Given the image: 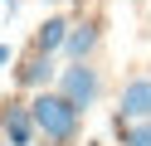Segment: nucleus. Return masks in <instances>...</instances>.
<instances>
[{"label":"nucleus","instance_id":"obj_3","mask_svg":"<svg viewBox=\"0 0 151 146\" xmlns=\"http://www.w3.org/2000/svg\"><path fill=\"white\" fill-rule=\"evenodd\" d=\"M0 132H5V141H10V146H34L39 127H34V112H29V107L10 102L5 112H0Z\"/></svg>","mask_w":151,"mask_h":146},{"label":"nucleus","instance_id":"obj_2","mask_svg":"<svg viewBox=\"0 0 151 146\" xmlns=\"http://www.w3.org/2000/svg\"><path fill=\"white\" fill-rule=\"evenodd\" d=\"M59 93L68 97L78 112H88L102 97V78H98V68H93L88 58H68V68H59Z\"/></svg>","mask_w":151,"mask_h":146},{"label":"nucleus","instance_id":"obj_10","mask_svg":"<svg viewBox=\"0 0 151 146\" xmlns=\"http://www.w3.org/2000/svg\"><path fill=\"white\" fill-rule=\"evenodd\" d=\"M0 5H10V10H15V5H20V0H0Z\"/></svg>","mask_w":151,"mask_h":146},{"label":"nucleus","instance_id":"obj_9","mask_svg":"<svg viewBox=\"0 0 151 146\" xmlns=\"http://www.w3.org/2000/svg\"><path fill=\"white\" fill-rule=\"evenodd\" d=\"M0 63H10V49H5V44H0Z\"/></svg>","mask_w":151,"mask_h":146},{"label":"nucleus","instance_id":"obj_11","mask_svg":"<svg viewBox=\"0 0 151 146\" xmlns=\"http://www.w3.org/2000/svg\"><path fill=\"white\" fill-rule=\"evenodd\" d=\"M49 5H63V0H49Z\"/></svg>","mask_w":151,"mask_h":146},{"label":"nucleus","instance_id":"obj_13","mask_svg":"<svg viewBox=\"0 0 151 146\" xmlns=\"http://www.w3.org/2000/svg\"><path fill=\"white\" fill-rule=\"evenodd\" d=\"M49 146H54V141H49Z\"/></svg>","mask_w":151,"mask_h":146},{"label":"nucleus","instance_id":"obj_12","mask_svg":"<svg viewBox=\"0 0 151 146\" xmlns=\"http://www.w3.org/2000/svg\"><path fill=\"white\" fill-rule=\"evenodd\" d=\"M0 146H10V141H0Z\"/></svg>","mask_w":151,"mask_h":146},{"label":"nucleus","instance_id":"obj_6","mask_svg":"<svg viewBox=\"0 0 151 146\" xmlns=\"http://www.w3.org/2000/svg\"><path fill=\"white\" fill-rule=\"evenodd\" d=\"M102 29L98 24H68V39H63V58H88L93 49H98Z\"/></svg>","mask_w":151,"mask_h":146},{"label":"nucleus","instance_id":"obj_5","mask_svg":"<svg viewBox=\"0 0 151 146\" xmlns=\"http://www.w3.org/2000/svg\"><path fill=\"white\" fill-rule=\"evenodd\" d=\"M54 73H59V68H54V54H39V49H34V54L15 68V83L20 88H49Z\"/></svg>","mask_w":151,"mask_h":146},{"label":"nucleus","instance_id":"obj_4","mask_svg":"<svg viewBox=\"0 0 151 146\" xmlns=\"http://www.w3.org/2000/svg\"><path fill=\"white\" fill-rule=\"evenodd\" d=\"M117 117L122 122H146L151 117V78H132L117 97Z\"/></svg>","mask_w":151,"mask_h":146},{"label":"nucleus","instance_id":"obj_1","mask_svg":"<svg viewBox=\"0 0 151 146\" xmlns=\"http://www.w3.org/2000/svg\"><path fill=\"white\" fill-rule=\"evenodd\" d=\"M29 112H34V127H39V136L44 141H54V146H68L73 136H78V122H83V112L68 102V97L54 88V93H44L39 88V97L29 102Z\"/></svg>","mask_w":151,"mask_h":146},{"label":"nucleus","instance_id":"obj_7","mask_svg":"<svg viewBox=\"0 0 151 146\" xmlns=\"http://www.w3.org/2000/svg\"><path fill=\"white\" fill-rule=\"evenodd\" d=\"M63 39H68V19L54 15V19H44V24H39L34 49H39V54H63Z\"/></svg>","mask_w":151,"mask_h":146},{"label":"nucleus","instance_id":"obj_8","mask_svg":"<svg viewBox=\"0 0 151 146\" xmlns=\"http://www.w3.org/2000/svg\"><path fill=\"white\" fill-rule=\"evenodd\" d=\"M117 127H122V146H151V117L146 122H122L117 117Z\"/></svg>","mask_w":151,"mask_h":146}]
</instances>
